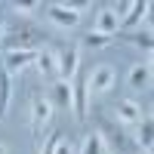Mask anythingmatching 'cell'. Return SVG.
Here are the masks:
<instances>
[{
	"instance_id": "obj_1",
	"label": "cell",
	"mask_w": 154,
	"mask_h": 154,
	"mask_svg": "<svg viewBox=\"0 0 154 154\" xmlns=\"http://www.w3.org/2000/svg\"><path fill=\"white\" fill-rule=\"evenodd\" d=\"M71 111H74L77 120H83L86 111H89V86H86V74H74V80H71Z\"/></svg>"
},
{
	"instance_id": "obj_2",
	"label": "cell",
	"mask_w": 154,
	"mask_h": 154,
	"mask_svg": "<svg viewBox=\"0 0 154 154\" xmlns=\"http://www.w3.org/2000/svg\"><path fill=\"white\" fill-rule=\"evenodd\" d=\"M40 37H43V34L28 25V28H16L9 37H3L0 43H3L6 49H34V53H37V43H40Z\"/></svg>"
},
{
	"instance_id": "obj_3",
	"label": "cell",
	"mask_w": 154,
	"mask_h": 154,
	"mask_svg": "<svg viewBox=\"0 0 154 154\" xmlns=\"http://www.w3.org/2000/svg\"><path fill=\"white\" fill-rule=\"evenodd\" d=\"M46 16H49V22H56L59 28H77V25H80V6L49 3V6H46Z\"/></svg>"
},
{
	"instance_id": "obj_4",
	"label": "cell",
	"mask_w": 154,
	"mask_h": 154,
	"mask_svg": "<svg viewBox=\"0 0 154 154\" xmlns=\"http://www.w3.org/2000/svg\"><path fill=\"white\" fill-rule=\"evenodd\" d=\"M77 62H80V49L77 46H65L62 53H56V74H59V80H65V83L74 80Z\"/></svg>"
},
{
	"instance_id": "obj_5",
	"label": "cell",
	"mask_w": 154,
	"mask_h": 154,
	"mask_svg": "<svg viewBox=\"0 0 154 154\" xmlns=\"http://www.w3.org/2000/svg\"><path fill=\"white\" fill-rule=\"evenodd\" d=\"M49 117H53V105H49V99L37 96V99L31 102V133H34V136H40V133H43V126L49 123Z\"/></svg>"
},
{
	"instance_id": "obj_6",
	"label": "cell",
	"mask_w": 154,
	"mask_h": 154,
	"mask_svg": "<svg viewBox=\"0 0 154 154\" xmlns=\"http://www.w3.org/2000/svg\"><path fill=\"white\" fill-rule=\"evenodd\" d=\"M34 59H37L34 49H6V56H3V71H6V74L22 71V68H28Z\"/></svg>"
},
{
	"instance_id": "obj_7",
	"label": "cell",
	"mask_w": 154,
	"mask_h": 154,
	"mask_svg": "<svg viewBox=\"0 0 154 154\" xmlns=\"http://www.w3.org/2000/svg\"><path fill=\"white\" fill-rule=\"evenodd\" d=\"M86 86L93 89V93H108V89L114 86V68L111 65H99L93 74L86 77Z\"/></svg>"
},
{
	"instance_id": "obj_8",
	"label": "cell",
	"mask_w": 154,
	"mask_h": 154,
	"mask_svg": "<svg viewBox=\"0 0 154 154\" xmlns=\"http://www.w3.org/2000/svg\"><path fill=\"white\" fill-rule=\"evenodd\" d=\"M120 28V16L114 9H102L96 16V34H105V37H114Z\"/></svg>"
},
{
	"instance_id": "obj_9",
	"label": "cell",
	"mask_w": 154,
	"mask_h": 154,
	"mask_svg": "<svg viewBox=\"0 0 154 154\" xmlns=\"http://www.w3.org/2000/svg\"><path fill=\"white\" fill-rule=\"evenodd\" d=\"M102 136V142H105V151H111V154H130L133 151V142H126L123 139V133L117 130H108V133H99Z\"/></svg>"
},
{
	"instance_id": "obj_10",
	"label": "cell",
	"mask_w": 154,
	"mask_h": 154,
	"mask_svg": "<svg viewBox=\"0 0 154 154\" xmlns=\"http://www.w3.org/2000/svg\"><path fill=\"white\" fill-rule=\"evenodd\" d=\"M148 9H151V3H148V0H136V3H130L126 16L120 19V28H136V25L148 16Z\"/></svg>"
},
{
	"instance_id": "obj_11",
	"label": "cell",
	"mask_w": 154,
	"mask_h": 154,
	"mask_svg": "<svg viewBox=\"0 0 154 154\" xmlns=\"http://www.w3.org/2000/svg\"><path fill=\"white\" fill-rule=\"evenodd\" d=\"M148 83H151V65H148V62L133 65V68H130V86H133V89H145Z\"/></svg>"
},
{
	"instance_id": "obj_12",
	"label": "cell",
	"mask_w": 154,
	"mask_h": 154,
	"mask_svg": "<svg viewBox=\"0 0 154 154\" xmlns=\"http://www.w3.org/2000/svg\"><path fill=\"white\" fill-rule=\"evenodd\" d=\"M151 139H154V120H151V114H142V117H139V136H136V142L142 145L145 151H151Z\"/></svg>"
},
{
	"instance_id": "obj_13",
	"label": "cell",
	"mask_w": 154,
	"mask_h": 154,
	"mask_svg": "<svg viewBox=\"0 0 154 154\" xmlns=\"http://www.w3.org/2000/svg\"><path fill=\"white\" fill-rule=\"evenodd\" d=\"M49 105H59V108H71V83H65V80H56Z\"/></svg>"
},
{
	"instance_id": "obj_14",
	"label": "cell",
	"mask_w": 154,
	"mask_h": 154,
	"mask_svg": "<svg viewBox=\"0 0 154 154\" xmlns=\"http://www.w3.org/2000/svg\"><path fill=\"white\" fill-rule=\"evenodd\" d=\"M139 117H142V108H139L136 102L126 99V102L117 105V120H120V123H139Z\"/></svg>"
},
{
	"instance_id": "obj_15",
	"label": "cell",
	"mask_w": 154,
	"mask_h": 154,
	"mask_svg": "<svg viewBox=\"0 0 154 154\" xmlns=\"http://www.w3.org/2000/svg\"><path fill=\"white\" fill-rule=\"evenodd\" d=\"M34 65L37 71H40L43 77H56V53H49V49H40L34 59Z\"/></svg>"
},
{
	"instance_id": "obj_16",
	"label": "cell",
	"mask_w": 154,
	"mask_h": 154,
	"mask_svg": "<svg viewBox=\"0 0 154 154\" xmlns=\"http://www.w3.org/2000/svg\"><path fill=\"white\" fill-rule=\"evenodd\" d=\"M9 96H12V83H9V74L0 68V117L6 114L9 108Z\"/></svg>"
},
{
	"instance_id": "obj_17",
	"label": "cell",
	"mask_w": 154,
	"mask_h": 154,
	"mask_svg": "<svg viewBox=\"0 0 154 154\" xmlns=\"http://www.w3.org/2000/svg\"><path fill=\"white\" fill-rule=\"evenodd\" d=\"M80 154H105V142H102V136L99 133H89L83 139V151Z\"/></svg>"
},
{
	"instance_id": "obj_18",
	"label": "cell",
	"mask_w": 154,
	"mask_h": 154,
	"mask_svg": "<svg viewBox=\"0 0 154 154\" xmlns=\"http://www.w3.org/2000/svg\"><path fill=\"white\" fill-rule=\"evenodd\" d=\"M83 43H86L89 49H102V46H108V43H111V37H105V34H96V31H89V34L83 37Z\"/></svg>"
},
{
	"instance_id": "obj_19",
	"label": "cell",
	"mask_w": 154,
	"mask_h": 154,
	"mask_svg": "<svg viewBox=\"0 0 154 154\" xmlns=\"http://www.w3.org/2000/svg\"><path fill=\"white\" fill-rule=\"evenodd\" d=\"M130 40H133L136 46H142L145 53H151V46H154V40H151V34H148V31H145V34H142V31H133V34H130Z\"/></svg>"
},
{
	"instance_id": "obj_20",
	"label": "cell",
	"mask_w": 154,
	"mask_h": 154,
	"mask_svg": "<svg viewBox=\"0 0 154 154\" xmlns=\"http://www.w3.org/2000/svg\"><path fill=\"white\" fill-rule=\"evenodd\" d=\"M59 139H62V133H53V136L46 139V145H43L40 154H56V142H59Z\"/></svg>"
},
{
	"instance_id": "obj_21",
	"label": "cell",
	"mask_w": 154,
	"mask_h": 154,
	"mask_svg": "<svg viewBox=\"0 0 154 154\" xmlns=\"http://www.w3.org/2000/svg\"><path fill=\"white\" fill-rule=\"evenodd\" d=\"M56 154H74V145L68 142V139H59L56 142Z\"/></svg>"
},
{
	"instance_id": "obj_22",
	"label": "cell",
	"mask_w": 154,
	"mask_h": 154,
	"mask_svg": "<svg viewBox=\"0 0 154 154\" xmlns=\"http://www.w3.org/2000/svg\"><path fill=\"white\" fill-rule=\"evenodd\" d=\"M19 12H34V9H40V3H16Z\"/></svg>"
},
{
	"instance_id": "obj_23",
	"label": "cell",
	"mask_w": 154,
	"mask_h": 154,
	"mask_svg": "<svg viewBox=\"0 0 154 154\" xmlns=\"http://www.w3.org/2000/svg\"><path fill=\"white\" fill-rule=\"evenodd\" d=\"M0 40H3V22H0Z\"/></svg>"
},
{
	"instance_id": "obj_24",
	"label": "cell",
	"mask_w": 154,
	"mask_h": 154,
	"mask_svg": "<svg viewBox=\"0 0 154 154\" xmlns=\"http://www.w3.org/2000/svg\"><path fill=\"white\" fill-rule=\"evenodd\" d=\"M0 154H6V148H3V145H0Z\"/></svg>"
},
{
	"instance_id": "obj_25",
	"label": "cell",
	"mask_w": 154,
	"mask_h": 154,
	"mask_svg": "<svg viewBox=\"0 0 154 154\" xmlns=\"http://www.w3.org/2000/svg\"><path fill=\"white\" fill-rule=\"evenodd\" d=\"M142 154H151V151H142Z\"/></svg>"
}]
</instances>
